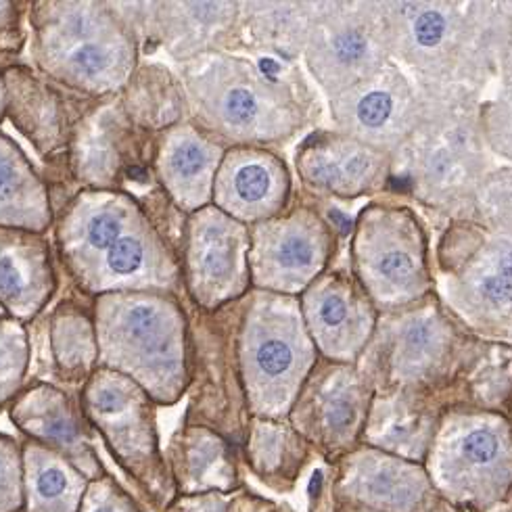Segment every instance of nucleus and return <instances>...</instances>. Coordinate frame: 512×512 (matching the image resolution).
<instances>
[{
	"label": "nucleus",
	"mask_w": 512,
	"mask_h": 512,
	"mask_svg": "<svg viewBox=\"0 0 512 512\" xmlns=\"http://www.w3.org/2000/svg\"><path fill=\"white\" fill-rule=\"evenodd\" d=\"M182 80L203 132L239 147L285 143L318 115L314 92L293 61L209 53L186 61Z\"/></svg>",
	"instance_id": "obj_1"
},
{
	"label": "nucleus",
	"mask_w": 512,
	"mask_h": 512,
	"mask_svg": "<svg viewBox=\"0 0 512 512\" xmlns=\"http://www.w3.org/2000/svg\"><path fill=\"white\" fill-rule=\"evenodd\" d=\"M391 59L418 90L483 95L498 78L508 3L398 0L385 3Z\"/></svg>",
	"instance_id": "obj_2"
},
{
	"label": "nucleus",
	"mask_w": 512,
	"mask_h": 512,
	"mask_svg": "<svg viewBox=\"0 0 512 512\" xmlns=\"http://www.w3.org/2000/svg\"><path fill=\"white\" fill-rule=\"evenodd\" d=\"M418 122L393 157V178L433 214L464 218L483 180L496 168L481 130V95L469 90H418ZM391 178V180H393Z\"/></svg>",
	"instance_id": "obj_3"
},
{
	"label": "nucleus",
	"mask_w": 512,
	"mask_h": 512,
	"mask_svg": "<svg viewBox=\"0 0 512 512\" xmlns=\"http://www.w3.org/2000/svg\"><path fill=\"white\" fill-rule=\"evenodd\" d=\"M479 337L433 291L414 306L379 316L358 366L377 393L454 395Z\"/></svg>",
	"instance_id": "obj_4"
},
{
	"label": "nucleus",
	"mask_w": 512,
	"mask_h": 512,
	"mask_svg": "<svg viewBox=\"0 0 512 512\" xmlns=\"http://www.w3.org/2000/svg\"><path fill=\"white\" fill-rule=\"evenodd\" d=\"M99 362L141 385L157 402H176L186 383V318L174 299L151 291L97 301Z\"/></svg>",
	"instance_id": "obj_5"
},
{
	"label": "nucleus",
	"mask_w": 512,
	"mask_h": 512,
	"mask_svg": "<svg viewBox=\"0 0 512 512\" xmlns=\"http://www.w3.org/2000/svg\"><path fill=\"white\" fill-rule=\"evenodd\" d=\"M34 57L65 88L107 95L136 72V40L113 3H34Z\"/></svg>",
	"instance_id": "obj_6"
},
{
	"label": "nucleus",
	"mask_w": 512,
	"mask_h": 512,
	"mask_svg": "<svg viewBox=\"0 0 512 512\" xmlns=\"http://www.w3.org/2000/svg\"><path fill=\"white\" fill-rule=\"evenodd\" d=\"M318 360L299 297L255 289L237 341L251 408L272 418L289 414Z\"/></svg>",
	"instance_id": "obj_7"
},
{
	"label": "nucleus",
	"mask_w": 512,
	"mask_h": 512,
	"mask_svg": "<svg viewBox=\"0 0 512 512\" xmlns=\"http://www.w3.org/2000/svg\"><path fill=\"white\" fill-rule=\"evenodd\" d=\"M349 253L352 274L381 314L437 291L427 226L406 203L379 199L362 207Z\"/></svg>",
	"instance_id": "obj_8"
},
{
	"label": "nucleus",
	"mask_w": 512,
	"mask_h": 512,
	"mask_svg": "<svg viewBox=\"0 0 512 512\" xmlns=\"http://www.w3.org/2000/svg\"><path fill=\"white\" fill-rule=\"evenodd\" d=\"M446 308L473 335L512 341V241L471 220H452L437 247Z\"/></svg>",
	"instance_id": "obj_9"
},
{
	"label": "nucleus",
	"mask_w": 512,
	"mask_h": 512,
	"mask_svg": "<svg viewBox=\"0 0 512 512\" xmlns=\"http://www.w3.org/2000/svg\"><path fill=\"white\" fill-rule=\"evenodd\" d=\"M429 479L452 500L490 504L512 483V423L498 410L448 406L427 454Z\"/></svg>",
	"instance_id": "obj_10"
},
{
	"label": "nucleus",
	"mask_w": 512,
	"mask_h": 512,
	"mask_svg": "<svg viewBox=\"0 0 512 512\" xmlns=\"http://www.w3.org/2000/svg\"><path fill=\"white\" fill-rule=\"evenodd\" d=\"M304 59L329 99L379 74L393 61L385 3H316Z\"/></svg>",
	"instance_id": "obj_11"
},
{
	"label": "nucleus",
	"mask_w": 512,
	"mask_h": 512,
	"mask_svg": "<svg viewBox=\"0 0 512 512\" xmlns=\"http://www.w3.org/2000/svg\"><path fill=\"white\" fill-rule=\"evenodd\" d=\"M249 235L251 285L289 297H299L327 272L337 249L333 224L308 203L253 224Z\"/></svg>",
	"instance_id": "obj_12"
},
{
	"label": "nucleus",
	"mask_w": 512,
	"mask_h": 512,
	"mask_svg": "<svg viewBox=\"0 0 512 512\" xmlns=\"http://www.w3.org/2000/svg\"><path fill=\"white\" fill-rule=\"evenodd\" d=\"M184 274L191 297L205 310L239 299L251 285L249 226L207 205L186 222Z\"/></svg>",
	"instance_id": "obj_13"
},
{
	"label": "nucleus",
	"mask_w": 512,
	"mask_h": 512,
	"mask_svg": "<svg viewBox=\"0 0 512 512\" xmlns=\"http://www.w3.org/2000/svg\"><path fill=\"white\" fill-rule=\"evenodd\" d=\"M335 130L395 157L421 113V92L391 61L379 74L329 99Z\"/></svg>",
	"instance_id": "obj_14"
},
{
	"label": "nucleus",
	"mask_w": 512,
	"mask_h": 512,
	"mask_svg": "<svg viewBox=\"0 0 512 512\" xmlns=\"http://www.w3.org/2000/svg\"><path fill=\"white\" fill-rule=\"evenodd\" d=\"M306 329L322 360L358 364L381 312L347 270H327L299 295Z\"/></svg>",
	"instance_id": "obj_15"
},
{
	"label": "nucleus",
	"mask_w": 512,
	"mask_h": 512,
	"mask_svg": "<svg viewBox=\"0 0 512 512\" xmlns=\"http://www.w3.org/2000/svg\"><path fill=\"white\" fill-rule=\"evenodd\" d=\"M375 395L358 364L320 358L293 406V421L324 448L343 450L364 433Z\"/></svg>",
	"instance_id": "obj_16"
},
{
	"label": "nucleus",
	"mask_w": 512,
	"mask_h": 512,
	"mask_svg": "<svg viewBox=\"0 0 512 512\" xmlns=\"http://www.w3.org/2000/svg\"><path fill=\"white\" fill-rule=\"evenodd\" d=\"M306 189L343 201L385 191L393 178V157L337 130L314 132L295 153Z\"/></svg>",
	"instance_id": "obj_17"
},
{
	"label": "nucleus",
	"mask_w": 512,
	"mask_h": 512,
	"mask_svg": "<svg viewBox=\"0 0 512 512\" xmlns=\"http://www.w3.org/2000/svg\"><path fill=\"white\" fill-rule=\"evenodd\" d=\"M291 199V174L285 161L258 147L224 153L214 182V203L245 226L285 214Z\"/></svg>",
	"instance_id": "obj_18"
},
{
	"label": "nucleus",
	"mask_w": 512,
	"mask_h": 512,
	"mask_svg": "<svg viewBox=\"0 0 512 512\" xmlns=\"http://www.w3.org/2000/svg\"><path fill=\"white\" fill-rule=\"evenodd\" d=\"M214 136L193 124H176L159 136L155 170L172 201L184 212H199L214 199V182L224 157Z\"/></svg>",
	"instance_id": "obj_19"
},
{
	"label": "nucleus",
	"mask_w": 512,
	"mask_h": 512,
	"mask_svg": "<svg viewBox=\"0 0 512 512\" xmlns=\"http://www.w3.org/2000/svg\"><path fill=\"white\" fill-rule=\"evenodd\" d=\"M147 26L174 59L191 61L237 44L241 3H143Z\"/></svg>",
	"instance_id": "obj_20"
},
{
	"label": "nucleus",
	"mask_w": 512,
	"mask_h": 512,
	"mask_svg": "<svg viewBox=\"0 0 512 512\" xmlns=\"http://www.w3.org/2000/svg\"><path fill=\"white\" fill-rule=\"evenodd\" d=\"M147 395L141 385L109 368L88 379L84 406L122 458H141L155 444Z\"/></svg>",
	"instance_id": "obj_21"
},
{
	"label": "nucleus",
	"mask_w": 512,
	"mask_h": 512,
	"mask_svg": "<svg viewBox=\"0 0 512 512\" xmlns=\"http://www.w3.org/2000/svg\"><path fill=\"white\" fill-rule=\"evenodd\" d=\"M446 408L444 400L427 393H377L362 437L370 448L398 458L410 462L427 460L439 418Z\"/></svg>",
	"instance_id": "obj_22"
},
{
	"label": "nucleus",
	"mask_w": 512,
	"mask_h": 512,
	"mask_svg": "<svg viewBox=\"0 0 512 512\" xmlns=\"http://www.w3.org/2000/svg\"><path fill=\"white\" fill-rule=\"evenodd\" d=\"M343 492L385 512H414L429 498L431 479L418 462L377 448H362L345 460Z\"/></svg>",
	"instance_id": "obj_23"
},
{
	"label": "nucleus",
	"mask_w": 512,
	"mask_h": 512,
	"mask_svg": "<svg viewBox=\"0 0 512 512\" xmlns=\"http://www.w3.org/2000/svg\"><path fill=\"white\" fill-rule=\"evenodd\" d=\"M53 214L34 168L9 136L0 134V228L44 232Z\"/></svg>",
	"instance_id": "obj_24"
},
{
	"label": "nucleus",
	"mask_w": 512,
	"mask_h": 512,
	"mask_svg": "<svg viewBox=\"0 0 512 512\" xmlns=\"http://www.w3.org/2000/svg\"><path fill=\"white\" fill-rule=\"evenodd\" d=\"M3 76L7 86V109L15 126L42 153L63 145L69 122L63 111L65 101L59 92L38 82L28 69H7Z\"/></svg>",
	"instance_id": "obj_25"
},
{
	"label": "nucleus",
	"mask_w": 512,
	"mask_h": 512,
	"mask_svg": "<svg viewBox=\"0 0 512 512\" xmlns=\"http://www.w3.org/2000/svg\"><path fill=\"white\" fill-rule=\"evenodd\" d=\"M316 3H241L245 34L260 55L295 61L304 55Z\"/></svg>",
	"instance_id": "obj_26"
},
{
	"label": "nucleus",
	"mask_w": 512,
	"mask_h": 512,
	"mask_svg": "<svg viewBox=\"0 0 512 512\" xmlns=\"http://www.w3.org/2000/svg\"><path fill=\"white\" fill-rule=\"evenodd\" d=\"M13 416L17 425L72 458L84 469H90V454L82 439L76 416L65 395L49 385H38L26 391L15 404Z\"/></svg>",
	"instance_id": "obj_27"
},
{
	"label": "nucleus",
	"mask_w": 512,
	"mask_h": 512,
	"mask_svg": "<svg viewBox=\"0 0 512 512\" xmlns=\"http://www.w3.org/2000/svg\"><path fill=\"white\" fill-rule=\"evenodd\" d=\"M124 109L134 124L159 130L180 124L184 109H189V101L170 69L143 65L130 78Z\"/></svg>",
	"instance_id": "obj_28"
},
{
	"label": "nucleus",
	"mask_w": 512,
	"mask_h": 512,
	"mask_svg": "<svg viewBox=\"0 0 512 512\" xmlns=\"http://www.w3.org/2000/svg\"><path fill=\"white\" fill-rule=\"evenodd\" d=\"M30 512H74L84 479L55 452L28 446Z\"/></svg>",
	"instance_id": "obj_29"
},
{
	"label": "nucleus",
	"mask_w": 512,
	"mask_h": 512,
	"mask_svg": "<svg viewBox=\"0 0 512 512\" xmlns=\"http://www.w3.org/2000/svg\"><path fill=\"white\" fill-rule=\"evenodd\" d=\"M51 345L61 375L67 379L92 375L90 368L99 360L97 331L92 329L86 312L80 306L63 301L55 310L51 318Z\"/></svg>",
	"instance_id": "obj_30"
},
{
	"label": "nucleus",
	"mask_w": 512,
	"mask_h": 512,
	"mask_svg": "<svg viewBox=\"0 0 512 512\" xmlns=\"http://www.w3.org/2000/svg\"><path fill=\"white\" fill-rule=\"evenodd\" d=\"M460 220H471L492 235L512 241V166L494 168Z\"/></svg>",
	"instance_id": "obj_31"
},
{
	"label": "nucleus",
	"mask_w": 512,
	"mask_h": 512,
	"mask_svg": "<svg viewBox=\"0 0 512 512\" xmlns=\"http://www.w3.org/2000/svg\"><path fill=\"white\" fill-rule=\"evenodd\" d=\"M481 130L492 155L512 166V84H500L496 95L481 103Z\"/></svg>",
	"instance_id": "obj_32"
},
{
	"label": "nucleus",
	"mask_w": 512,
	"mask_h": 512,
	"mask_svg": "<svg viewBox=\"0 0 512 512\" xmlns=\"http://www.w3.org/2000/svg\"><path fill=\"white\" fill-rule=\"evenodd\" d=\"M21 504V460L13 441L0 435V512H15Z\"/></svg>",
	"instance_id": "obj_33"
},
{
	"label": "nucleus",
	"mask_w": 512,
	"mask_h": 512,
	"mask_svg": "<svg viewBox=\"0 0 512 512\" xmlns=\"http://www.w3.org/2000/svg\"><path fill=\"white\" fill-rule=\"evenodd\" d=\"M23 3H0V44L7 49L19 32V17Z\"/></svg>",
	"instance_id": "obj_34"
},
{
	"label": "nucleus",
	"mask_w": 512,
	"mask_h": 512,
	"mask_svg": "<svg viewBox=\"0 0 512 512\" xmlns=\"http://www.w3.org/2000/svg\"><path fill=\"white\" fill-rule=\"evenodd\" d=\"M498 80L500 84H512V3H508V19L498 61Z\"/></svg>",
	"instance_id": "obj_35"
},
{
	"label": "nucleus",
	"mask_w": 512,
	"mask_h": 512,
	"mask_svg": "<svg viewBox=\"0 0 512 512\" xmlns=\"http://www.w3.org/2000/svg\"><path fill=\"white\" fill-rule=\"evenodd\" d=\"M90 512H126L124 506L115 500L109 498H97L90 506Z\"/></svg>",
	"instance_id": "obj_36"
}]
</instances>
